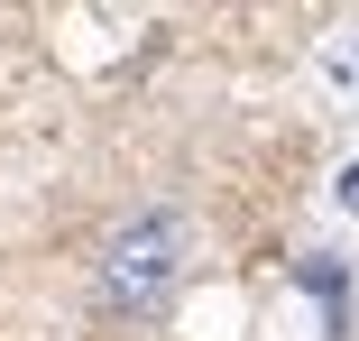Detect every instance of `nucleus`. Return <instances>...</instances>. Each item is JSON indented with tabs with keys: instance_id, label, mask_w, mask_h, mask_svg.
<instances>
[{
	"instance_id": "f03ea898",
	"label": "nucleus",
	"mask_w": 359,
	"mask_h": 341,
	"mask_svg": "<svg viewBox=\"0 0 359 341\" xmlns=\"http://www.w3.org/2000/svg\"><path fill=\"white\" fill-rule=\"evenodd\" d=\"M295 286H304V295H323L332 341H341V332H350V267H341V258H304V267H295Z\"/></svg>"
},
{
	"instance_id": "7ed1b4c3",
	"label": "nucleus",
	"mask_w": 359,
	"mask_h": 341,
	"mask_svg": "<svg viewBox=\"0 0 359 341\" xmlns=\"http://www.w3.org/2000/svg\"><path fill=\"white\" fill-rule=\"evenodd\" d=\"M332 194H341V213H359V166H341V175H332Z\"/></svg>"
},
{
	"instance_id": "f257e3e1",
	"label": "nucleus",
	"mask_w": 359,
	"mask_h": 341,
	"mask_svg": "<svg viewBox=\"0 0 359 341\" xmlns=\"http://www.w3.org/2000/svg\"><path fill=\"white\" fill-rule=\"evenodd\" d=\"M184 277V213H138L102 249V305L111 314H157Z\"/></svg>"
}]
</instances>
